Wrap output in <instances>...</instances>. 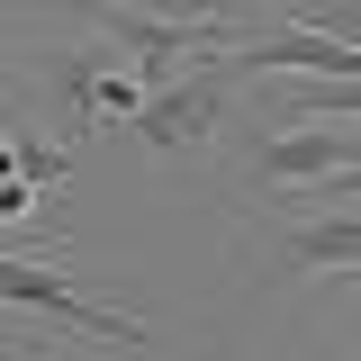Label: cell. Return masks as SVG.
I'll return each instance as SVG.
<instances>
[{"mask_svg":"<svg viewBox=\"0 0 361 361\" xmlns=\"http://www.w3.org/2000/svg\"><path fill=\"white\" fill-rule=\"evenodd\" d=\"M54 253H73V244H0V298H9V307L54 316V325H63V334H82V343H118V353H154V343H163L145 316L82 298V289L54 271Z\"/></svg>","mask_w":361,"mask_h":361,"instance_id":"1","label":"cell"},{"mask_svg":"<svg viewBox=\"0 0 361 361\" xmlns=\"http://www.w3.org/2000/svg\"><path fill=\"white\" fill-rule=\"evenodd\" d=\"M235 262H244L253 289H289V280H353V271H361V208H316L307 226L235 235Z\"/></svg>","mask_w":361,"mask_h":361,"instance_id":"2","label":"cell"},{"mask_svg":"<svg viewBox=\"0 0 361 361\" xmlns=\"http://www.w3.org/2000/svg\"><path fill=\"white\" fill-rule=\"evenodd\" d=\"M37 99H45V90H37V63H27V54H0V135L27 127Z\"/></svg>","mask_w":361,"mask_h":361,"instance_id":"7","label":"cell"},{"mask_svg":"<svg viewBox=\"0 0 361 361\" xmlns=\"http://www.w3.org/2000/svg\"><path fill=\"white\" fill-rule=\"evenodd\" d=\"M226 90H235V73H226L217 54H199V63H180L172 82H154L145 99H135V145L154 154V172H172V163H190L208 135L226 127Z\"/></svg>","mask_w":361,"mask_h":361,"instance_id":"3","label":"cell"},{"mask_svg":"<svg viewBox=\"0 0 361 361\" xmlns=\"http://www.w3.org/2000/svg\"><path fill=\"white\" fill-rule=\"evenodd\" d=\"M0 226H37V180L27 172H0Z\"/></svg>","mask_w":361,"mask_h":361,"instance_id":"10","label":"cell"},{"mask_svg":"<svg viewBox=\"0 0 361 361\" xmlns=\"http://www.w3.org/2000/svg\"><path fill=\"white\" fill-rule=\"evenodd\" d=\"M135 99H145L135 63H109V73L90 82V118H82V127H90V135H99V127H127V118H135Z\"/></svg>","mask_w":361,"mask_h":361,"instance_id":"6","label":"cell"},{"mask_svg":"<svg viewBox=\"0 0 361 361\" xmlns=\"http://www.w3.org/2000/svg\"><path fill=\"white\" fill-rule=\"evenodd\" d=\"M145 18H172V27H208V18H244V0H118Z\"/></svg>","mask_w":361,"mask_h":361,"instance_id":"9","label":"cell"},{"mask_svg":"<svg viewBox=\"0 0 361 361\" xmlns=\"http://www.w3.org/2000/svg\"><path fill=\"white\" fill-rule=\"evenodd\" d=\"M289 9V27H325V37L361 45V0H280Z\"/></svg>","mask_w":361,"mask_h":361,"instance_id":"8","label":"cell"},{"mask_svg":"<svg viewBox=\"0 0 361 361\" xmlns=\"http://www.w3.org/2000/svg\"><path fill=\"white\" fill-rule=\"evenodd\" d=\"M353 361H361V353H353Z\"/></svg>","mask_w":361,"mask_h":361,"instance_id":"11","label":"cell"},{"mask_svg":"<svg viewBox=\"0 0 361 361\" xmlns=\"http://www.w3.org/2000/svg\"><path fill=\"white\" fill-rule=\"evenodd\" d=\"M361 163V118H289V127L253 135V154L235 163V180L253 199H280V190H307V180Z\"/></svg>","mask_w":361,"mask_h":361,"instance_id":"4","label":"cell"},{"mask_svg":"<svg viewBox=\"0 0 361 361\" xmlns=\"http://www.w3.org/2000/svg\"><path fill=\"white\" fill-rule=\"evenodd\" d=\"M27 63H37V90L63 109V127L90 135V127H82V118H90V82L118 63V54H109V37H90V45H45V54H27Z\"/></svg>","mask_w":361,"mask_h":361,"instance_id":"5","label":"cell"}]
</instances>
